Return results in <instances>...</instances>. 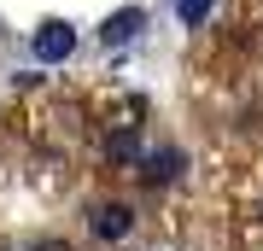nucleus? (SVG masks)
I'll list each match as a JSON object with an SVG mask.
<instances>
[{"mask_svg": "<svg viewBox=\"0 0 263 251\" xmlns=\"http://www.w3.org/2000/svg\"><path fill=\"white\" fill-rule=\"evenodd\" d=\"M29 47H35L41 65H59V59H70V53H76V29L53 18V24H41V29H35V41H29Z\"/></svg>", "mask_w": 263, "mask_h": 251, "instance_id": "1", "label": "nucleus"}, {"mask_svg": "<svg viewBox=\"0 0 263 251\" xmlns=\"http://www.w3.org/2000/svg\"><path fill=\"white\" fill-rule=\"evenodd\" d=\"M129 228H135L129 205H94V234H100V240H123Z\"/></svg>", "mask_w": 263, "mask_h": 251, "instance_id": "2", "label": "nucleus"}, {"mask_svg": "<svg viewBox=\"0 0 263 251\" xmlns=\"http://www.w3.org/2000/svg\"><path fill=\"white\" fill-rule=\"evenodd\" d=\"M135 29H141V6H123L117 18H105V29H100V41H105V47H123V41L135 35Z\"/></svg>", "mask_w": 263, "mask_h": 251, "instance_id": "3", "label": "nucleus"}, {"mask_svg": "<svg viewBox=\"0 0 263 251\" xmlns=\"http://www.w3.org/2000/svg\"><path fill=\"white\" fill-rule=\"evenodd\" d=\"M141 164H146V181H176V176H181V152H176V146H164V152H146Z\"/></svg>", "mask_w": 263, "mask_h": 251, "instance_id": "4", "label": "nucleus"}, {"mask_svg": "<svg viewBox=\"0 0 263 251\" xmlns=\"http://www.w3.org/2000/svg\"><path fill=\"white\" fill-rule=\"evenodd\" d=\"M211 6H216V0H176V12H181V24H187V29H193V24H205V12H211Z\"/></svg>", "mask_w": 263, "mask_h": 251, "instance_id": "5", "label": "nucleus"}, {"mask_svg": "<svg viewBox=\"0 0 263 251\" xmlns=\"http://www.w3.org/2000/svg\"><path fill=\"white\" fill-rule=\"evenodd\" d=\"M111 158H141V140H135V129L111 134Z\"/></svg>", "mask_w": 263, "mask_h": 251, "instance_id": "6", "label": "nucleus"}, {"mask_svg": "<svg viewBox=\"0 0 263 251\" xmlns=\"http://www.w3.org/2000/svg\"><path fill=\"white\" fill-rule=\"evenodd\" d=\"M35 251H70V245H59V240H41V245H35Z\"/></svg>", "mask_w": 263, "mask_h": 251, "instance_id": "7", "label": "nucleus"}]
</instances>
